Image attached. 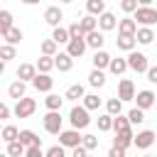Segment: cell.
<instances>
[{
    "label": "cell",
    "instance_id": "cell-27",
    "mask_svg": "<svg viewBox=\"0 0 157 157\" xmlns=\"http://www.w3.org/2000/svg\"><path fill=\"white\" fill-rule=\"evenodd\" d=\"M123 103H125V101H123L120 96L108 98V101H105V110H108L110 115H118V113H123Z\"/></svg>",
    "mask_w": 157,
    "mask_h": 157
},
{
    "label": "cell",
    "instance_id": "cell-38",
    "mask_svg": "<svg viewBox=\"0 0 157 157\" xmlns=\"http://www.w3.org/2000/svg\"><path fill=\"white\" fill-rule=\"evenodd\" d=\"M0 137H2L5 142H12V140H17V137H20V130H17L15 125H5V128H2V132H0Z\"/></svg>",
    "mask_w": 157,
    "mask_h": 157
},
{
    "label": "cell",
    "instance_id": "cell-1",
    "mask_svg": "<svg viewBox=\"0 0 157 157\" xmlns=\"http://www.w3.org/2000/svg\"><path fill=\"white\" fill-rule=\"evenodd\" d=\"M69 120H71V128H78V130L88 128V125H91L88 108H86V105H74V108H71V113H69Z\"/></svg>",
    "mask_w": 157,
    "mask_h": 157
},
{
    "label": "cell",
    "instance_id": "cell-8",
    "mask_svg": "<svg viewBox=\"0 0 157 157\" xmlns=\"http://www.w3.org/2000/svg\"><path fill=\"white\" fill-rule=\"evenodd\" d=\"M135 103H137V108L147 110V108H152V105L157 103V96H155L150 88H142V91H137V93H135Z\"/></svg>",
    "mask_w": 157,
    "mask_h": 157
},
{
    "label": "cell",
    "instance_id": "cell-35",
    "mask_svg": "<svg viewBox=\"0 0 157 157\" xmlns=\"http://www.w3.org/2000/svg\"><path fill=\"white\" fill-rule=\"evenodd\" d=\"M81 27H83V32L88 34V32H93V29H98V20H96V15H86L83 20H81Z\"/></svg>",
    "mask_w": 157,
    "mask_h": 157
},
{
    "label": "cell",
    "instance_id": "cell-23",
    "mask_svg": "<svg viewBox=\"0 0 157 157\" xmlns=\"http://www.w3.org/2000/svg\"><path fill=\"white\" fill-rule=\"evenodd\" d=\"M7 155L10 157H20V155H27V145L17 137V140H12V142H7Z\"/></svg>",
    "mask_w": 157,
    "mask_h": 157
},
{
    "label": "cell",
    "instance_id": "cell-39",
    "mask_svg": "<svg viewBox=\"0 0 157 157\" xmlns=\"http://www.w3.org/2000/svg\"><path fill=\"white\" fill-rule=\"evenodd\" d=\"M56 47H59V42L52 37V39H44L42 42V54H49V56H54L56 54Z\"/></svg>",
    "mask_w": 157,
    "mask_h": 157
},
{
    "label": "cell",
    "instance_id": "cell-21",
    "mask_svg": "<svg viewBox=\"0 0 157 157\" xmlns=\"http://www.w3.org/2000/svg\"><path fill=\"white\" fill-rule=\"evenodd\" d=\"M110 59H113V56H110L108 52H103V49H96V54H93V59H91V61H93V66H96V69H108Z\"/></svg>",
    "mask_w": 157,
    "mask_h": 157
},
{
    "label": "cell",
    "instance_id": "cell-4",
    "mask_svg": "<svg viewBox=\"0 0 157 157\" xmlns=\"http://www.w3.org/2000/svg\"><path fill=\"white\" fill-rule=\"evenodd\" d=\"M128 66L135 71V74H147V69H150V64H147V56L142 54V52H130L128 54Z\"/></svg>",
    "mask_w": 157,
    "mask_h": 157
},
{
    "label": "cell",
    "instance_id": "cell-10",
    "mask_svg": "<svg viewBox=\"0 0 157 157\" xmlns=\"http://www.w3.org/2000/svg\"><path fill=\"white\" fill-rule=\"evenodd\" d=\"M155 137H157V135H155L152 130H140V132L135 135V147H137V150H150V147L155 145Z\"/></svg>",
    "mask_w": 157,
    "mask_h": 157
},
{
    "label": "cell",
    "instance_id": "cell-31",
    "mask_svg": "<svg viewBox=\"0 0 157 157\" xmlns=\"http://www.w3.org/2000/svg\"><path fill=\"white\" fill-rule=\"evenodd\" d=\"M15 25H12V12L10 10H2L0 12V34H5L7 29H12Z\"/></svg>",
    "mask_w": 157,
    "mask_h": 157
},
{
    "label": "cell",
    "instance_id": "cell-16",
    "mask_svg": "<svg viewBox=\"0 0 157 157\" xmlns=\"http://www.w3.org/2000/svg\"><path fill=\"white\" fill-rule=\"evenodd\" d=\"M98 27L103 29V32H110V29H115L118 27V20H115V15L113 12H103V15H98Z\"/></svg>",
    "mask_w": 157,
    "mask_h": 157
},
{
    "label": "cell",
    "instance_id": "cell-48",
    "mask_svg": "<svg viewBox=\"0 0 157 157\" xmlns=\"http://www.w3.org/2000/svg\"><path fill=\"white\" fill-rule=\"evenodd\" d=\"M7 118H10V105L0 103V120H7Z\"/></svg>",
    "mask_w": 157,
    "mask_h": 157
},
{
    "label": "cell",
    "instance_id": "cell-22",
    "mask_svg": "<svg viewBox=\"0 0 157 157\" xmlns=\"http://www.w3.org/2000/svg\"><path fill=\"white\" fill-rule=\"evenodd\" d=\"M137 44H152V39H155V32H152V27H147V25H142V27H137Z\"/></svg>",
    "mask_w": 157,
    "mask_h": 157
},
{
    "label": "cell",
    "instance_id": "cell-29",
    "mask_svg": "<svg viewBox=\"0 0 157 157\" xmlns=\"http://www.w3.org/2000/svg\"><path fill=\"white\" fill-rule=\"evenodd\" d=\"M113 120H115V115H110V113L105 110L103 115H98V130H101V132H108V130H113Z\"/></svg>",
    "mask_w": 157,
    "mask_h": 157
},
{
    "label": "cell",
    "instance_id": "cell-6",
    "mask_svg": "<svg viewBox=\"0 0 157 157\" xmlns=\"http://www.w3.org/2000/svg\"><path fill=\"white\" fill-rule=\"evenodd\" d=\"M81 140H83V135L78 132V128H71V130H61L59 132V142L64 147H76V145H81Z\"/></svg>",
    "mask_w": 157,
    "mask_h": 157
},
{
    "label": "cell",
    "instance_id": "cell-17",
    "mask_svg": "<svg viewBox=\"0 0 157 157\" xmlns=\"http://www.w3.org/2000/svg\"><path fill=\"white\" fill-rule=\"evenodd\" d=\"M135 44H137V37L135 34H118V39H115V47L123 49V52H132Z\"/></svg>",
    "mask_w": 157,
    "mask_h": 157
},
{
    "label": "cell",
    "instance_id": "cell-32",
    "mask_svg": "<svg viewBox=\"0 0 157 157\" xmlns=\"http://www.w3.org/2000/svg\"><path fill=\"white\" fill-rule=\"evenodd\" d=\"M22 37H25V34H22V29H20V27H12V29H7V32L2 34V39H5V42H10V44H20V42H22Z\"/></svg>",
    "mask_w": 157,
    "mask_h": 157
},
{
    "label": "cell",
    "instance_id": "cell-11",
    "mask_svg": "<svg viewBox=\"0 0 157 157\" xmlns=\"http://www.w3.org/2000/svg\"><path fill=\"white\" fill-rule=\"evenodd\" d=\"M61 20H64V12H61V7L52 5V7H47V10H44V22H47V25H52V27H59V25H61Z\"/></svg>",
    "mask_w": 157,
    "mask_h": 157
},
{
    "label": "cell",
    "instance_id": "cell-42",
    "mask_svg": "<svg viewBox=\"0 0 157 157\" xmlns=\"http://www.w3.org/2000/svg\"><path fill=\"white\" fill-rule=\"evenodd\" d=\"M64 150H66V147H64L61 142H59V145H52V147L47 150V157H64Z\"/></svg>",
    "mask_w": 157,
    "mask_h": 157
},
{
    "label": "cell",
    "instance_id": "cell-52",
    "mask_svg": "<svg viewBox=\"0 0 157 157\" xmlns=\"http://www.w3.org/2000/svg\"><path fill=\"white\" fill-rule=\"evenodd\" d=\"M61 2H71V0H61Z\"/></svg>",
    "mask_w": 157,
    "mask_h": 157
},
{
    "label": "cell",
    "instance_id": "cell-43",
    "mask_svg": "<svg viewBox=\"0 0 157 157\" xmlns=\"http://www.w3.org/2000/svg\"><path fill=\"white\" fill-rule=\"evenodd\" d=\"M88 152H91V150H88L83 142H81V145H76V147H71V157H86Z\"/></svg>",
    "mask_w": 157,
    "mask_h": 157
},
{
    "label": "cell",
    "instance_id": "cell-46",
    "mask_svg": "<svg viewBox=\"0 0 157 157\" xmlns=\"http://www.w3.org/2000/svg\"><path fill=\"white\" fill-rule=\"evenodd\" d=\"M47 152H42V145H29L27 147V157H42Z\"/></svg>",
    "mask_w": 157,
    "mask_h": 157
},
{
    "label": "cell",
    "instance_id": "cell-20",
    "mask_svg": "<svg viewBox=\"0 0 157 157\" xmlns=\"http://www.w3.org/2000/svg\"><path fill=\"white\" fill-rule=\"evenodd\" d=\"M25 83H27V81H22V78L12 81V83L7 86V96H10V98H15V101H17V98H22V96H25V91H27V86H25Z\"/></svg>",
    "mask_w": 157,
    "mask_h": 157
},
{
    "label": "cell",
    "instance_id": "cell-7",
    "mask_svg": "<svg viewBox=\"0 0 157 157\" xmlns=\"http://www.w3.org/2000/svg\"><path fill=\"white\" fill-rule=\"evenodd\" d=\"M86 47H88L86 37H71V39H69V44H66V52H69L74 59H81V56H83V52H86Z\"/></svg>",
    "mask_w": 157,
    "mask_h": 157
},
{
    "label": "cell",
    "instance_id": "cell-28",
    "mask_svg": "<svg viewBox=\"0 0 157 157\" xmlns=\"http://www.w3.org/2000/svg\"><path fill=\"white\" fill-rule=\"evenodd\" d=\"M52 37L59 42V44H69V39H71V32H69V27H54V32H52Z\"/></svg>",
    "mask_w": 157,
    "mask_h": 157
},
{
    "label": "cell",
    "instance_id": "cell-2",
    "mask_svg": "<svg viewBox=\"0 0 157 157\" xmlns=\"http://www.w3.org/2000/svg\"><path fill=\"white\" fill-rule=\"evenodd\" d=\"M42 123H44V130H47L49 135H59V132L64 130V118H61L59 110H49Z\"/></svg>",
    "mask_w": 157,
    "mask_h": 157
},
{
    "label": "cell",
    "instance_id": "cell-53",
    "mask_svg": "<svg viewBox=\"0 0 157 157\" xmlns=\"http://www.w3.org/2000/svg\"><path fill=\"white\" fill-rule=\"evenodd\" d=\"M115 2H118V0H115Z\"/></svg>",
    "mask_w": 157,
    "mask_h": 157
},
{
    "label": "cell",
    "instance_id": "cell-18",
    "mask_svg": "<svg viewBox=\"0 0 157 157\" xmlns=\"http://www.w3.org/2000/svg\"><path fill=\"white\" fill-rule=\"evenodd\" d=\"M86 42H88V47H91V49H103V42H105V37H103V29L98 27V29L88 32V34H86Z\"/></svg>",
    "mask_w": 157,
    "mask_h": 157
},
{
    "label": "cell",
    "instance_id": "cell-19",
    "mask_svg": "<svg viewBox=\"0 0 157 157\" xmlns=\"http://www.w3.org/2000/svg\"><path fill=\"white\" fill-rule=\"evenodd\" d=\"M130 66H128V59H123V56H118V59H110V64H108V71L113 74V76H120V74H125Z\"/></svg>",
    "mask_w": 157,
    "mask_h": 157
},
{
    "label": "cell",
    "instance_id": "cell-33",
    "mask_svg": "<svg viewBox=\"0 0 157 157\" xmlns=\"http://www.w3.org/2000/svg\"><path fill=\"white\" fill-rule=\"evenodd\" d=\"M61 103H64V98H59L56 93H47V98H44V105L49 108V110H61Z\"/></svg>",
    "mask_w": 157,
    "mask_h": 157
},
{
    "label": "cell",
    "instance_id": "cell-25",
    "mask_svg": "<svg viewBox=\"0 0 157 157\" xmlns=\"http://www.w3.org/2000/svg\"><path fill=\"white\" fill-rule=\"evenodd\" d=\"M83 96H86V88H83L81 83L69 86V88H66V93H64V98H66V101H78V98H83Z\"/></svg>",
    "mask_w": 157,
    "mask_h": 157
},
{
    "label": "cell",
    "instance_id": "cell-51",
    "mask_svg": "<svg viewBox=\"0 0 157 157\" xmlns=\"http://www.w3.org/2000/svg\"><path fill=\"white\" fill-rule=\"evenodd\" d=\"M140 5H152V0H137Z\"/></svg>",
    "mask_w": 157,
    "mask_h": 157
},
{
    "label": "cell",
    "instance_id": "cell-37",
    "mask_svg": "<svg viewBox=\"0 0 157 157\" xmlns=\"http://www.w3.org/2000/svg\"><path fill=\"white\" fill-rule=\"evenodd\" d=\"M81 101H83V105H86L88 110H98V108H101V98H98L96 93H86Z\"/></svg>",
    "mask_w": 157,
    "mask_h": 157
},
{
    "label": "cell",
    "instance_id": "cell-12",
    "mask_svg": "<svg viewBox=\"0 0 157 157\" xmlns=\"http://www.w3.org/2000/svg\"><path fill=\"white\" fill-rule=\"evenodd\" d=\"M118 96H120L123 101H135V83H132L130 78H120V83H118Z\"/></svg>",
    "mask_w": 157,
    "mask_h": 157
},
{
    "label": "cell",
    "instance_id": "cell-41",
    "mask_svg": "<svg viewBox=\"0 0 157 157\" xmlns=\"http://www.w3.org/2000/svg\"><path fill=\"white\" fill-rule=\"evenodd\" d=\"M137 7H140V2H137V0H120V10H123L125 15H132Z\"/></svg>",
    "mask_w": 157,
    "mask_h": 157
},
{
    "label": "cell",
    "instance_id": "cell-47",
    "mask_svg": "<svg viewBox=\"0 0 157 157\" xmlns=\"http://www.w3.org/2000/svg\"><path fill=\"white\" fill-rule=\"evenodd\" d=\"M125 147H120V145H113L110 150H108V157H125Z\"/></svg>",
    "mask_w": 157,
    "mask_h": 157
},
{
    "label": "cell",
    "instance_id": "cell-44",
    "mask_svg": "<svg viewBox=\"0 0 157 157\" xmlns=\"http://www.w3.org/2000/svg\"><path fill=\"white\" fill-rule=\"evenodd\" d=\"M81 142H83L88 150H96V147H98V137H96V135H83V140H81Z\"/></svg>",
    "mask_w": 157,
    "mask_h": 157
},
{
    "label": "cell",
    "instance_id": "cell-45",
    "mask_svg": "<svg viewBox=\"0 0 157 157\" xmlns=\"http://www.w3.org/2000/svg\"><path fill=\"white\" fill-rule=\"evenodd\" d=\"M69 32H71V37H86V32H83L81 22H74V25L69 27Z\"/></svg>",
    "mask_w": 157,
    "mask_h": 157
},
{
    "label": "cell",
    "instance_id": "cell-9",
    "mask_svg": "<svg viewBox=\"0 0 157 157\" xmlns=\"http://www.w3.org/2000/svg\"><path fill=\"white\" fill-rule=\"evenodd\" d=\"M32 86L39 91V93H49L52 91V86H54V78L49 76V74H44V71H39L34 78H32Z\"/></svg>",
    "mask_w": 157,
    "mask_h": 157
},
{
    "label": "cell",
    "instance_id": "cell-36",
    "mask_svg": "<svg viewBox=\"0 0 157 157\" xmlns=\"http://www.w3.org/2000/svg\"><path fill=\"white\" fill-rule=\"evenodd\" d=\"M15 54H17V52H15V44H10V42H5V44L0 47V59H2L5 64H7L10 59H15Z\"/></svg>",
    "mask_w": 157,
    "mask_h": 157
},
{
    "label": "cell",
    "instance_id": "cell-14",
    "mask_svg": "<svg viewBox=\"0 0 157 157\" xmlns=\"http://www.w3.org/2000/svg\"><path fill=\"white\" fill-rule=\"evenodd\" d=\"M118 34H137V20L135 17L118 20Z\"/></svg>",
    "mask_w": 157,
    "mask_h": 157
},
{
    "label": "cell",
    "instance_id": "cell-40",
    "mask_svg": "<svg viewBox=\"0 0 157 157\" xmlns=\"http://www.w3.org/2000/svg\"><path fill=\"white\" fill-rule=\"evenodd\" d=\"M128 118H130V123H132V125H140V123H145V110L135 105V108L128 113Z\"/></svg>",
    "mask_w": 157,
    "mask_h": 157
},
{
    "label": "cell",
    "instance_id": "cell-30",
    "mask_svg": "<svg viewBox=\"0 0 157 157\" xmlns=\"http://www.w3.org/2000/svg\"><path fill=\"white\" fill-rule=\"evenodd\" d=\"M86 10L98 17V15L105 12V0H86Z\"/></svg>",
    "mask_w": 157,
    "mask_h": 157
},
{
    "label": "cell",
    "instance_id": "cell-26",
    "mask_svg": "<svg viewBox=\"0 0 157 157\" xmlns=\"http://www.w3.org/2000/svg\"><path fill=\"white\" fill-rule=\"evenodd\" d=\"M88 83H91L93 88H101V86L105 83V74H103V69H96V66H93V71L88 74Z\"/></svg>",
    "mask_w": 157,
    "mask_h": 157
},
{
    "label": "cell",
    "instance_id": "cell-24",
    "mask_svg": "<svg viewBox=\"0 0 157 157\" xmlns=\"http://www.w3.org/2000/svg\"><path fill=\"white\" fill-rule=\"evenodd\" d=\"M37 69H39V71H44V74H49L52 69H56V61H54V56H49V54H42V56L37 59Z\"/></svg>",
    "mask_w": 157,
    "mask_h": 157
},
{
    "label": "cell",
    "instance_id": "cell-49",
    "mask_svg": "<svg viewBox=\"0 0 157 157\" xmlns=\"http://www.w3.org/2000/svg\"><path fill=\"white\" fill-rule=\"evenodd\" d=\"M147 81L150 83H157V66H150L147 69Z\"/></svg>",
    "mask_w": 157,
    "mask_h": 157
},
{
    "label": "cell",
    "instance_id": "cell-13",
    "mask_svg": "<svg viewBox=\"0 0 157 157\" xmlns=\"http://www.w3.org/2000/svg\"><path fill=\"white\" fill-rule=\"evenodd\" d=\"M54 61H56V69L59 71H71L74 69V56L69 52H56L54 54Z\"/></svg>",
    "mask_w": 157,
    "mask_h": 157
},
{
    "label": "cell",
    "instance_id": "cell-15",
    "mask_svg": "<svg viewBox=\"0 0 157 157\" xmlns=\"http://www.w3.org/2000/svg\"><path fill=\"white\" fill-rule=\"evenodd\" d=\"M39 74V69H37V64H20L17 66V78H22V81H32L34 76Z\"/></svg>",
    "mask_w": 157,
    "mask_h": 157
},
{
    "label": "cell",
    "instance_id": "cell-5",
    "mask_svg": "<svg viewBox=\"0 0 157 157\" xmlns=\"http://www.w3.org/2000/svg\"><path fill=\"white\" fill-rule=\"evenodd\" d=\"M34 110H37V101L34 98H27V96L17 98V103H15V115L17 118H29Z\"/></svg>",
    "mask_w": 157,
    "mask_h": 157
},
{
    "label": "cell",
    "instance_id": "cell-34",
    "mask_svg": "<svg viewBox=\"0 0 157 157\" xmlns=\"http://www.w3.org/2000/svg\"><path fill=\"white\" fill-rule=\"evenodd\" d=\"M20 140L29 147V145H42V140L37 137V132H32V130H20Z\"/></svg>",
    "mask_w": 157,
    "mask_h": 157
},
{
    "label": "cell",
    "instance_id": "cell-3",
    "mask_svg": "<svg viewBox=\"0 0 157 157\" xmlns=\"http://www.w3.org/2000/svg\"><path fill=\"white\" fill-rule=\"evenodd\" d=\"M132 15H135L137 25H147V27L157 25V10H155V7H150V5H140Z\"/></svg>",
    "mask_w": 157,
    "mask_h": 157
},
{
    "label": "cell",
    "instance_id": "cell-50",
    "mask_svg": "<svg viewBox=\"0 0 157 157\" xmlns=\"http://www.w3.org/2000/svg\"><path fill=\"white\" fill-rule=\"evenodd\" d=\"M20 2H25V5H37L39 0H20Z\"/></svg>",
    "mask_w": 157,
    "mask_h": 157
}]
</instances>
